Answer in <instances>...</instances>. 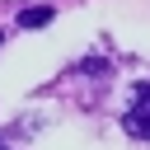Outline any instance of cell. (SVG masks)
<instances>
[{
    "label": "cell",
    "instance_id": "2",
    "mask_svg": "<svg viewBox=\"0 0 150 150\" xmlns=\"http://www.w3.org/2000/svg\"><path fill=\"white\" fill-rule=\"evenodd\" d=\"M42 23H52V5H38V9L19 14V28H42Z\"/></svg>",
    "mask_w": 150,
    "mask_h": 150
},
{
    "label": "cell",
    "instance_id": "1",
    "mask_svg": "<svg viewBox=\"0 0 150 150\" xmlns=\"http://www.w3.org/2000/svg\"><path fill=\"white\" fill-rule=\"evenodd\" d=\"M122 127L141 141H150V80H141L127 98V112H122Z\"/></svg>",
    "mask_w": 150,
    "mask_h": 150
}]
</instances>
